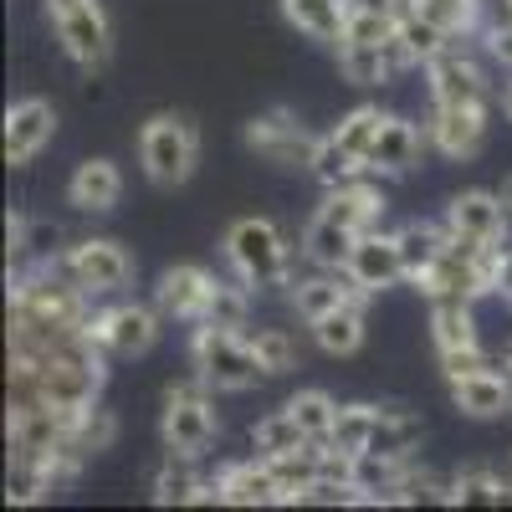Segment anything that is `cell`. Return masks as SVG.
Returning a JSON list of instances; mask_svg holds the SVG:
<instances>
[{"label": "cell", "mask_w": 512, "mask_h": 512, "mask_svg": "<svg viewBox=\"0 0 512 512\" xmlns=\"http://www.w3.org/2000/svg\"><path fill=\"white\" fill-rule=\"evenodd\" d=\"M374 410H379V405H338V420H333L328 446H338L344 456H359V451L369 446V431H374Z\"/></svg>", "instance_id": "obj_35"}, {"label": "cell", "mask_w": 512, "mask_h": 512, "mask_svg": "<svg viewBox=\"0 0 512 512\" xmlns=\"http://www.w3.org/2000/svg\"><path fill=\"white\" fill-rule=\"evenodd\" d=\"M502 113H507V123H512V82H507V93H502Z\"/></svg>", "instance_id": "obj_42"}, {"label": "cell", "mask_w": 512, "mask_h": 512, "mask_svg": "<svg viewBox=\"0 0 512 512\" xmlns=\"http://www.w3.org/2000/svg\"><path fill=\"white\" fill-rule=\"evenodd\" d=\"M123 195V175L113 159H82L67 180V205L82 210V216H108Z\"/></svg>", "instance_id": "obj_22"}, {"label": "cell", "mask_w": 512, "mask_h": 512, "mask_svg": "<svg viewBox=\"0 0 512 512\" xmlns=\"http://www.w3.org/2000/svg\"><path fill=\"white\" fill-rule=\"evenodd\" d=\"M62 267L72 272V282L82 292H93V297H113V292H123L128 282H134V256H128L118 241H108V236L77 241L62 256Z\"/></svg>", "instance_id": "obj_10"}, {"label": "cell", "mask_w": 512, "mask_h": 512, "mask_svg": "<svg viewBox=\"0 0 512 512\" xmlns=\"http://www.w3.org/2000/svg\"><path fill=\"white\" fill-rule=\"evenodd\" d=\"M251 287L236 277V282H221L216 277V287H210V303H205V318L200 323H221V328H246V318H251V297H246Z\"/></svg>", "instance_id": "obj_33"}, {"label": "cell", "mask_w": 512, "mask_h": 512, "mask_svg": "<svg viewBox=\"0 0 512 512\" xmlns=\"http://www.w3.org/2000/svg\"><path fill=\"white\" fill-rule=\"evenodd\" d=\"M210 384L195 379V384H175L164 395V420H159V436H164V451H180V456H205V446L216 441L221 420L205 400Z\"/></svg>", "instance_id": "obj_6"}, {"label": "cell", "mask_w": 512, "mask_h": 512, "mask_svg": "<svg viewBox=\"0 0 512 512\" xmlns=\"http://www.w3.org/2000/svg\"><path fill=\"white\" fill-rule=\"evenodd\" d=\"M139 164H144L149 185L180 190L195 175V164H200V134H195V123L180 118V113H154L139 128Z\"/></svg>", "instance_id": "obj_3"}, {"label": "cell", "mask_w": 512, "mask_h": 512, "mask_svg": "<svg viewBox=\"0 0 512 512\" xmlns=\"http://www.w3.org/2000/svg\"><path fill=\"white\" fill-rule=\"evenodd\" d=\"M210 287H216V277H210L205 267L195 262H180L169 267L154 287V303L164 318H180V323H200L205 318V303H210Z\"/></svg>", "instance_id": "obj_18"}, {"label": "cell", "mask_w": 512, "mask_h": 512, "mask_svg": "<svg viewBox=\"0 0 512 512\" xmlns=\"http://www.w3.org/2000/svg\"><path fill=\"white\" fill-rule=\"evenodd\" d=\"M93 338L113 359H139V354L154 349V338H159V313L144 308V303H113V308H103L93 318Z\"/></svg>", "instance_id": "obj_13"}, {"label": "cell", "mask_w": 512, "mask_h": 512, "mask_svg": "<svg viewBox=\"0 0 512 512\" xmlns=\"http://www.w3.org/2000/svg\"><path fill=\"white\" fill-rule=\"evenodd\" d=\"M400 41H405V52H410L415 67H425L431 57H441V52L451 47V36H446L436 21H425V16H410V21L400 26Z\"/></svg>", "instance_id": "obj_37"}, {"label": "cell", "mask_w": 512, "mask_h": 512, "mask_svg": "<svg viewBox=\"0 0 512 512\" xmlns=\"http://www.w3.org/2000/svg\"><path fill=\"white\" fill-rule=\"evenodd\" d=\"M200 492V477H195V456H180L169 451L159 477H154V502H195Z\"/></svg>", "instance_id": "obj_34"}, {"label": "cell", "mask_w": 512, "mask_h": 512, "mask_svg": "<svg viewBox=\"0 0 512 512\" xmlns=\"http://www.w3.org/2000/svg\"><path fill=\"white\" fill-rule=\"evenodd\" d=\"M226 262H231V272L246 287L267 292V287H287V277H292V246H287V236H282L277 221L241 216L226 231Z\"/></svg>", "instance_id": "obj_2"}, {"label": "cell", "mask_w": 512, "mask_h": 512, "mask_svg": "<svg viewBox=\"0 0 512 512\" xmlns=\"http://www.w3.org/2000/svg\"><path fill=\"white\" fill-rule=\"evenodd\" d=\"M52 134H57V108H52L47 98H21V103H11V108H6V164H11V169L31 164L41 149L52 144Z\"/></svg>", "instance_id": "obj_16"}, {"label": "cell", "mask_w": 512, "mask_h": 512, "mask_svg": "<svg viewBox=\"0 0 512 512\" xmlns=\"http://www.w3.org/2000/svg\"><path fill=\"white\" fill-rule=\"evenodd\" d=\"M216 487H221V502L226 507H277L282 502V482H277L267 456L231 461L226 472L216 477Z\"/></svg>", "instance_id": "obj_21"}, {"label": "cell", "mask_w": 512, "mask_h": 512, "mask_svg": "<svg viewBox=\"0 0 512 512\" xmlns=\"http://www.w3.org/2000/svg\"><path fill=\"white\" fill-rule=\"evenodd\" d=\"M52 31L62 41V52L82 67V72H103L113 57V26L103 16L98 0H47Z\"/></svg>", "instance_id": "obj_5"}, {"label": "cell", "mask_w": 512, "mask_h": 512, "mask_svg": "<svg viewBox=\"0 0 512 512\" xmlns=\"http://www.w3.org/2000/svg\"><path fill=\"white\" fill-rule=\"evenodd\" d=\"M425 139L446 159H472L487 144V103H431Z\"/></svg>", "instance_id": "obj_12"}, {"label": "cell", "mask_w": 512, "mask_h": 512, "mask_svg": "<svg viewBox=\"0 0 512 512\" xmlns=\"http://www.w3.org/2000/svg\"><path fill=\"white\" fill-rule=\"evenodd\" d=\"M507 374H512V349H507Z\"/></svg>", "instance_id": "obj_43"}, {"label": "cell", "mask_w": 512, "mask_h": 512, "mask_svg": "<svg viewBox=\"0 0 512 512\" xmlns=\"http://www.w3.org/2000/svg\"><path fill=\"white\" fill-rule=\"evenodd\" d=\"M497 195H502V205H507V210H512V175H507V180H502V190H497Z\"/></svg>", "instance_id": "obj_41"}, {"label": "cell", "mask_w": 512, "mask_h": 512, "mask_svg": "<svg viewBox=\"0 0 512 512\" xmlns=\"http://www.w3.org/2000/svg\"><path fill=\"white\" fill-rule=\"evenodd\" d=\"M446 502L451 507H502V502H512V482H502L487 466H466V472H456L446 482Z\"/></svg>", "instance_id": "obj_27"}, {"label": "cell", "mask_w": 512, "mask_h": 512, "mask_svg": "<svg viewBox=\"0 0 512 512\" xmlns=\"http://www.w3.org/2000/svg\"><path fill=\"white\" fill-rule=\"evenodd\" d=\"M425 82H431V103H487V72L461 41L425 62Z\"/></svg>", "instance_id": "obj_14"}, {"label": "cell", "mask_w": 512, "mask_h": 512, "mask_svg": "<svg viewBox=\"0 0 512 512\" xmlns=\"http://www.w3.org/2000/svg\"><path fill=\"white\" fill-rule=\"evenodd\" d=\"M251 349H256V359H262L267 374L297 369V338H292L287 328H256V333H251Z\"/></svg>", "instance_id": "obj_36"}, {"label": "cell", "mask_w": 512, "mask_h": 512, "mask_svg": "<svg viewBox=\"0 0 512 512\" xmlns=\"http://www.w3.org/2000/svg\"><path fill=\"white\" fill-rule=\"evenodd\" d=\"M354 297H364L344 272H318V277H303V282H292V308H297V318L303 323H318V318H328L333 308H344V303H354Z\"/></svg>", "instance_id": "obj_23"}, {"label": "cell", "mask_w": 512, "mask_h": 512, "mask_svg": "<svg viewBox=\"0 0 512 512\" xmlns=\"http://www.w3.org/2000/svg\"><path fill=\"white\" fill-rule=\"evenodd\" d=\"M354 231H344V226H333V221H323V216H313L308 221V231H303V256L313 267H328V272H344V262H349V251H354Z\"/></svg>", "instance_id": "obj_29"}, {"label": "cell", "mask_w": 512, "mask_h": 512, "mask_svg": "<svg viewBox=\"0 0 512 512\" xmlns=\"http://www.w3.org/2000/svg\"><path fill=\"white\" fill-rule=\"evenodd\" d=\"M507 6H512V0H507Z\"/></svg>", "instance_id": "obj_45"}, {"label": "cell", "mask_w": 512, "mask_h": 512, "mask_svg": "<svg viewBox=\"0 0 512 512\" xmlns=\"http://www.w3.org/2000/svg\"><path fill=\"white\" fill-rule=\"evenodd\" d=\"M354 6H364V11H374L384 21H395V26H405L410 16H420V0H354Z\"/></svg>", "instance_id": "obj_39"}, {"label": "cell", "mask_w": 512, "mask_h": 512, "mask_svg": "<svg viewBox=\"0 0 512 512\" xmlns=\"http://www.w3.org/2000/svg\"><path fill=\"white\" fill-rule=\"evenodd\" d=\"M446 384H451V400H456L461 415H477V420L512 415V374L507 369L497 374L492 364H482V369H466V374H456Z\"/></svg>", "instance_id": "obj_17"}, {"label": "cell", "mask_w": 512, "mask_h": 512, "mask_svg": "<svg viewBox=\"0 0 512 512\" xmlns=\"http://www.w3.org/2000/svg\"><path fill=\"white\" fill-rule=\"evenodd\" d=\"M431 338H436V354H441L446 379L487 364L482 333H477V318H472V303H466V297H441V303L431 308Z\"/></svg>", "instance_id": "obj_8"}, {"label": "cell", "mask_w": 512, "mask_h": 512, "mask_svg": "<svg viewBox=\"0 0 512 512\" xmlns=\"http://www.w3.org/2000/svg\"><path fill=\"white\" fill-rule=\"evenodd\" d=\"M507 466H512V456H507Z\"/></svg>", "instance_id": "obj_44"}, {"label": "cell", "mask_w": 512, "mask_h": 512, "mask_svg": "<svg viewBox=\"0 0 512 512\" xmlns=\"http://www.w3.org/2000/svg\"><path fill=\"white\" fill-rule=\"evenodd\" d=\"M415 446H420V420L415 415H405V410H374V431H369V446L364 451L410 461Z\"/></svg>", "instance_id": "obj_28"}, {"label": "cell", "mask_w": 512, "mask_h": 512, "mask_svg": "<svg viewBox=\"0 0 512 512\" xmlns=\"http://www.w3.org/2000/svg\"><path fill=\"white\" fill-rule=\"evenodd\" d=\"M395 236H400V256H405L410 282H420V277L446 256V246H451V231H446V226H431V221H410V226H400Z\"/></svg>", "instance_id": "obj_26"}, {"label": "cell", "mask_w": 512, "mask_h": 512, "mask_svg": "<svg viewBox=\"0 0 512 512\" xmlns=\"http://www.w3.org/2000/svg\"><path fill=\"white\" fill-rule=\"evenodd\" d=\"M190 359H195V379H205L210 390H226V395H241L256 379H267L262 359H256V349H251V333H241V328L195 323Z\"/></svg>", "instance_id": "obj_1"}, {"label": "cell", "mask_w": 512, "mask_h": 512, "mask_svg": "<svg viewBox=\"0 0 512 512\" xmlns=\"http://www.w3.org/2000/svg\"><path fill=\"white\" fill-rule=\"evenodd\" d=\"M246 144L262 154L267 164H277V169H313L323 139L313 134V128L297 123V113L272 108V113H256V118L246 123Z\"/></svg>", "instance_id": "obj_7"}, {"label": "cell", "mask_w": 512, "mask_h": 512, "mask_svg": "<svg viewBox=\"0 0 512 512\" xmlns=\"http://www.w3.org/2000/svg\"><path fill=\"white\" fill-rule=\"evenodd\" d=\"M282 16L287 26H297L313 41H333L349 31V16H354V0H282Z\"/></svg>", "instance_id": "obj_24"}, {"label": "cell", "mask_w": 512, "mask_h": 512, "mask_svg": "<svg viewBox=\"0 0 512 512\" xmlns=\"http://www.w3.org/2000/svg\"><path fill=\"white\" fill-rule=\"evenodd\" d=\"M251 446H256V456H287V451H297V446H308V436H303V425L292 420V410L282 405V410H272L267 420L251 425Z\"/></svg>", "instance_id": "obj_31"}, {"label": "cell", "mask_w": 512, "mask_h": 512, "mask_svg": "<svg viewBox=\"0 0 512 512\" xmlns=\"http://www.w3.org/2000/svg\"><path fill=\"white\" fill-rule=\"evenodd\" d=\"M287 410H292L297 425H303L308 441H328V436H333V420H338L333 395H323V390H297V395L287 400Z\"/></svg>", "instance_id": "obj_32"}, {"label": "cell", "mask_w": 512, "mask_h": 512, "mask_svg": "<svg viewBox=\"0 0 512 512\" xmlns=\"http://www.w3.org/2000/svg\"><path fill=\"white\" fill-rule=\"evenodd\" d=\"M492 292L512 303V246H502V251H497V267H492Z\"/></svg>", "instance_id": "obj_40"}, {"label": "cell", "mask_w": 512, "mask_h": 512, "mask_svg": "<svg viewBox=\"0 0 512 512\" xmlns=\"http://www.w3.org/2000/svg\"><path fill=\"white\" fill-rule=\"evenodd\" d=\"M384 118H390V113H379V108H354L349 118H338L333 134H323L318 159H313L308 175H318L323 190L349 185V180H364V175H369V149H374V139H379Z\"/></svg>", "instance_id": "obj_4"}, {"label": "cell", "mask_w": 512, "mask_h": 512, "mask_svg": "<svg viewBox=\"0 0 512 512\" xmlns=\"http://www.w3.org/2000/svg\"><path fill=\"white\" fill-rule=\"evenodd\" d=\"M308 328H313L323 354H333V359L359 354V344H364V297H354V303H344V308H333L328 318H318Z\"/></svg>", "instance_id": "obj_25"}, {"label": "cell", "mask_w": 512, "mask_h": 512, "mask_svg": "<svg viewBox=\"0 0 512 512\" xmlns=\"http://www.w3.org/2000/svg\"><path fill=\"white\" fill-rule=\"evenodd\" d=\"M405 67H415V62L405 52L400 31L390 41H338V72H344L354 88H379V82L400 77Z\"/></svg>", "instance_id": "obj_15"}, {"label": "cell", "mask_w": 512, "mask_h": 512, "mask_svg": "<svg viewBox=\"0 0 512 512\" xmlns=\"http://www.w3.org/2000/svg\"><path fill=\"white\" fill-rule=\"evenodd\" d=\"M344 277H349L364 297L405 282L410 272H405V256H400V236H395V231H379V226L364 231V236L354 241V251H349V262H344Z\"/></svg>", "instance_id": "obj_11"}, {"label": "cell", "mask_w": 512, "mask_h": 512, "mask_svg": "<svg viewBox=\"0 0 512 512\" xmlns=\"http://www.w3.org/2000/svg\"><path fill=\"white\" fill-rule=\"evenodd\" d=\"M507 216L512 210L502 205L497 190H461L446 205V231H451V241L472 246V251H497V246H507Z\"/></svg>", "instance_id": "obj_9"}, {"label": "cell", "mask_w": 512, "mask_h": 512, "mask_svg": "<svg viewBox=\"0 0 512 512\" xmlns=\"http://www.w3.org/2000/svg\"><path fill=\"white\" fill-rule=\"evenodd\" d=\"M420 149H425V128L410 123V118H384L379 139L369 149V175H384V180H400L420 164Z\"/></svg>", "instance_id": "obj_19"}, {"label": "cell", "mask_w": 512, "mask_h": 512, "mask_svg": "<svg viewBox=\"0 0 512 512\" xmlns=\"http://www.w3.org/2000/svg\"><path fill=\"white\" fill-rule=\"evenodd\" d=\"M313 216H323V221H333V226L364 236V231H374L379 216H384V195H379V185H369V180H349V185H333Z\"/></svg>", "instance_id": "obj_20"}, {"label": "cell", "mask_w": 512, "mask_h": 512, "mask_svg": "<svg viewBox=\"0 0 512 512\" xmlns=\"http://www.w3.org/2000/svg\"><path fill=\"white\" fill-rule=\"evenodd\" d=\"M482 41H487V57L497 67H512V6H502V16H492L482 26Z\"/></svg>", "instance_id": "obj_38"}, {"label": "cell", "mask_w": 512, "mask_h": 512, "mask_svg": "<svg viewBox=\"0 0 512 512\" xmlns=\"http://www.w3.org/2000/svg\"><path fill=\"white\" fill-rule=\"evenodd\" d=\"M420 16L436 21L451 41H466L477 36L487 21H482V0H420Z\"/></svg>", "instance_id": "obj_30"}]
</instances>
